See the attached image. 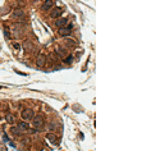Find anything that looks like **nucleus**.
<instances>
[{
	"instance_id": "f257e3e1",
	"label": "nucleus",
	"mask_w": 165,
	"mask_h": 151,
	"mask_svg": "<svg viewBox=\"0 0 165 151\" xmlns=\"http://www.w3.org/2000/svg\"><path fill=\"white\" fill-rule=\"evenodd\" d=\"M33 115L35 114H33L32 109H24V110H22V113H21V118H22V120H23V122L32 120Z\"/></svg>"
},
{
	"instance_id": "f03ea898",
	"label": "nucleus",
	"mask_w": 165,
	"mask_h": 151,
	"mask_svg": "<svg viewBox=\"0 0 165 151\" xmlns=\"http://www.w3.org/2000/svg\"><path fill=\"white\" fill-rule=\"evenodd\" d=\"M32 124L36 129H40L41 127L44 125V117L41 114H37V115H33L32 118Z\"/></svg>"
},
{
	"instance_id": "7ed1b4c3",
	"label": "nucleus",
	"mask_w": 165,
	"mask_h": 151,
	"mask_svg": "<svg viewBox=\"0 0 165 151\" xmlns=\"http://www.w3.org/2000/svg\"><path fill=\"white\" fill-rule=\"evenodd\" d=\"M12 15H13V18H15L17 21H26V14H24L23 9H21V8L14 9Z\"/></svg>"
},
{
	"instance_id": "20e7f679",
	"label": "nucleus",
	"mask_w": 165,
	"mask_h": 151,
	"mask_svg": "<svg viewBox=\"0 0 165 151\" xmlns=\"http://www.w3.org/2000/svg\"><path fill=\"white\" fill-rule=\"evenodd\" d=\"M64 44H65V48L69 49V48H77L78 42L77 40H74L73 37H65L64 39Z\"/></svg>"
},
{
	"instance_id": "39448f33",
	"label": "nucleus",
	"mask_w": 165,
	"mask_h": 151,
	"mask_svg": "<svg viewBox=\"0 0 165 151\" xmlns=\"http://www.w3.org/2000/svg\"><path fill=\"white\" fill-rule=\"evenodd\" d=\"M68 51L69 50L65 48V46H58L56 48V53L55 54L58 55V58H65L67 55H68Z\"/></svg>"
},
{
	"instance_id": "423d86ee",
	"label": "nucleus",
	"mask_w": 165,
	"mask_h": 151,
	"mask_svg": "<svg viewBox=\"0 0 165 151\" xmlns=\"http://www.w3.org/2000/svg\"><path fill=\"white\" fill-rule=\"evenodd\" d=\"M68 23H69V22H68V18H67V17H59V18H56V21H55V26L58 28L65 27Z\"/></svg>"
},
{
	"instance_id": "0eeeda50",
	"label": "nucleus",
	"mask_w": 165,
	"mask_h": 151,
	"mask_svg": "<svg viewBox=\"0 0 165 151\" xmlns=\"http://www.w3.org/2000/svg\"><path fill=\"white\" fill-rule=\"evenodd\" d=\"M51 8H54V1L53 0H45L44 4L41 5V10L42 12H49Z\"/></svg>"
},
{
	"instance_id": "6e6552de",
	"label": "nucleus",
	"mask_w": 165,
	"mask_h": 151,
	"mask_svg": "<svg viewBox=\"0 0 165 151\" xmlns=\"http://www.w3.org/2000/svg\"><path fill=\"white\" fill-rule=\"evenodd\" d=\"M50 18H53V19H56V18H59L60 17V14H62V9L60 8H51L50 9Z\"/></svg>"
},
{
	"instance_id": "1a4fd4ad",
	"label": "nucleus",
	"mask_w": 165,
	"mask_h": 151,
	"mask_svg": "<svg viewBox=\"0 0 165 151\" xmlns=\"http://www.w3.org/2000/svg\"><path fill=\"white\" fill-rule=\"evenodd\" d=\"M46 64V55L45 54H39L36 58V65L39 67H44Z\"/></svg>"
},
{
	"instance_id": "9d476101",
	"label": "nucleus",
	"mask_w": 165,
	"mask_h": 151,
	"mask_svg": "<svg viewBox=\"0 0 165 151\" xmlns=\"http://www.w3.org/2000/svg\"><path fill=\"white\" fill-rule=\"evenodd\" d=\"M9 132H10L13 136H15V137H21L22 136V131L17 127V125H12V127L9 128Z\"/></svg>"
},
{
	"instance_id": "9b49d317",
	"label": "nucleus",
	"mask_w": 165,
	"mask_h": 151,
	"mask_svg": "<svg viewBox=\"0 0 165 151\" xmlns=\"http://www.w3.org/2000/svg\"><path fill=\"white\" fill-rule=\"evenodd\" d=\"M71 28H68V27H62V28H58V35H60V36H63V37H67L69 33H71Z\"/></svg>"
},
{
	"instance_id": "f8f14e48",
	"label": "nucleus",
	"mask_w": 165,
	"mask_h": 151,
	"mask_svg": "<svg viewBox=\"0 0 165 151\" xmlns=\"http://www.w3.org/2000/svg\"><path fill=\"white\" fill-rule=\"evenodd\" d=\"M46 140L49 141L50 143H54V145H55L56 142H58V138H56V136H55L54 133H50V132L46 134Z\"/></svg>"
},
{
	"instance_id": "ddd939ff",
	"label": "nucleus",
	"mask_w": 165,
	"mask_h": 151,
	"mask_svg": "<svg viewBox=\"0 0 165 151\" xmlns=\"http://www.w3.org/2000/svg\"><path fill=\"white\" fill-rule=\"evenodd\" d=\"M17 127L19 128V129H21L22 132H23V131H27V129H28V127H30V125H28V123H27V122H23V120H21L19 123L17 124Z\"/></svg>"
},
{
	"instance_id": "4468645a",
	"label": "nucleus",
	"mask_w": 165,
	"mask_h": 151,
	"mask_svg": "<svg viewBox=\"0 0 165 151\" xmlns=\"http://www.w3.org/2000/svg\"><path fill=\"white\" fill-rule=\"evenodd\" d=\"M5 120H7L8 123L13 124V123H14V118H13V115H12V114H7V115H5Z\"/></svg>"
},
{
	"instance_id": "2eb2a0df",
	"label": "nucleus",
	"mask_w": 165,
	"mask_h": 151,
	"mask_svg": "<svg viewBox=\"0 0 165 151\" xmlns=\"http://www.w3.org/2000/svg\"><path fill=\"white\" fill-rule=\"evenodd\" d=\"M72 62H73V56L72 55H67L64 58V63H67V64H71Z\"/></svg>"
},
{
	"instance_id": "dca6fc26",
	"label": "nucleus",
	"mask_w": 165,
	"mask_h": 151,
	"mask_svg": "<svg viewBox=\"0 0 165 151\" xmlns=\"http://www.w3.org/2000/svg\"><path fill=\"white\" fill-rule=\"evenodd\" d=\"M4 35H5V37L9 40H12V33H10V31H8V28L5 27V30H4Z\"/></svg>"
},
{
	"instance_id": "f3484780",
	"label": "nucleus",
	"mask_w": 165,
	"mask_h": 151,
	"mask_svg": "<svg viewBox=\"0 0 165 151\" xmlns=\"http://www.w3.org/2000/svg\"><path fill=\"white\" fill-rule=\"evenodd\" d=\"M24 49H26V50H28V49L32 50V44H31L30 41H27L26 44H24Z\"/></svg>"
},
{
	"instance_id": "a211bd4d",
	"label": "nucleus",
	"mask_w": 165,
	"mask_h": 151,
	"mask_svg": "<svg viewBox=\"0 0 165 151\" xmlns=\"http://www.w3.org/2000/svg\"><path fill=\"white\" fill-rule=\"evenodd\" d=\"M13 48L15 50H19V49H22V45H21L19 42H13Z\"/></svg>"
},
{
	"instance_id": "6ab92c4d",
	"label": "nucleus",
	"mask_w": 165,
	"mask_h": 151,
	"mask_svg": "<svg viewBox=\"0 0 165 151\" xmlns=\"http://www.w3.org/2000/svg\"><path fill=\"white\" fill-rule=\"evenodd\" d=\"M17 5H18V8H23L24 7V5H26V4H24V1H23V0H18V1H17Z\"/></svg>"
},
{
	"instance_id": "aec40b11",
	"label": "nucleus",
	"mask_w": 165,
	"mask_h": 151,
	"mask_svg": "<svg viewBox=\"0 0 165 151\" xmlns=\"http://www.w3.org/2000/svg\"><path fill=\"white\" fill-rule=\"evenodd\" d=\"M55 128H56L55 124H49V129H50V131H54Z\"/></svg>"
},
{
	"instance_id": "412c9836",
	"label": "nucleus",
	"mask_w": 165,
	"mask_h": 151,
	"mask_svg": "<svg viewBox=\"0 0 165 151\" xmlns=\"http://www.w3.org/2000/svg\"><path fill=\"white\" fill-rule=\"evenodd\" d=\"M0 150H1V151H7V150H5V147L3 146V143H1V142H0Z\"/></svg>"
},
{
	"instance_id": "4be33fe9",
	"label": "nucleus",
	"mask_w": 165,
	"mask_h": 151,
	"mask_svg": "<svg viewBox=\"0 0 165 151\" xmlns=\"http://www.w3.org/2000/svg\"><path fill=\"white\" fill-rule=\"evenodd\" d=\"M1 119H3V118H1V117H0V120H1Z\"/></svg>"
},
{
	"instance_id": "5701e85b",
	"label": "nucleus",
	"mask_w": 165,
	"mask_h": 151,
	"mask_svg": "<svg viewBox=\"0 0 165 151\" xmlns=\"http://www.w3.org/2000/svg\"><path fill=\"white\" fill-rule=\"evenodd\" d=\"M33 1H37V0H33Z\"/></svg>"
},
{
	"instance_id": "b1692460",
	"label": "nucleus",
	"mask_w": 165,
	"mask_h": 151,
	"mask_svg": "<svg viewBox=\"0 0 165 151\" xmlns=\"http://www.w3.org/2000/svg\"><path fill=\"white\" fill-rule=\"evenodd\" d=\"M0 89H1V86H0Z\"/></svg>"
}]
</instances>
